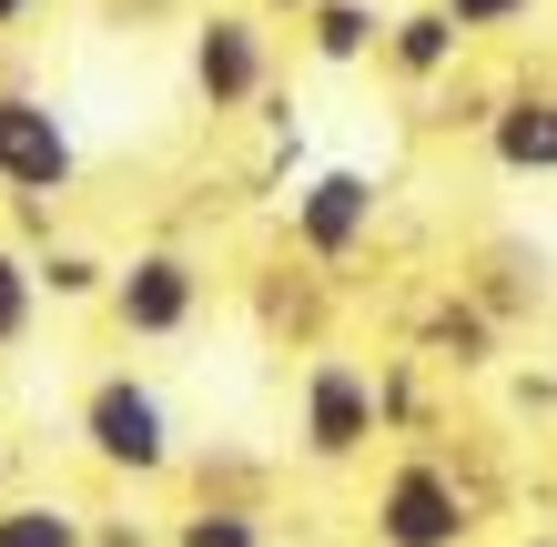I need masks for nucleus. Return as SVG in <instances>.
Here are the masks:
<instances>
[{"label": "nucleus", "instance_id": "f257e3e1", "mask_svg": "<svg viewBox=\"0 0 557 547\" xmlns=\"http://www.w3.org/2000/svg\"><path fill=\"white\" fill-rule=\"evenodd\" d=\"M82 457L122 476V487H162V476L183 467V426H173V406H162V385L143 365H102L82 385Z\"/></svg>", "mask_w": 557, "mask_h": 547}, {"label": "nucleus", "instance_id": "f03ea898", "mask_svg": "<svg viewBox=\"0 0 557 547\" xmlns=\"http://www.w3.org/2000/svg\"><path fill=\"white\" fill-rule=\"evenodd\" d=\"M366 527H375V547H476L486 497L436 457V446H406V457H385V476H375Z\"/></svg>", "mask_w": 557, "mask_h": 547}, {"label": "nucleus", "instance_id": "7ed1b4c3", "mask_svg": "<svg viewBox=\"0 0 557 547\" xmlns=\"http://www.w3.org/2000/svg\"><path fill=\"white\" fill-rule=\"evenodd\" d=\"M203 295H213L203 253H183V244H133V253H112L102 325H112L122 345H183L193 325H203Z\"/></svg>", "mask_w": 557, "mask_h": 547}, {"label": "nucleus", "instance_id": "20e7f679", "mask_svg": "<svg viewBox=\"0 0 557 547\" xmlns=\"http://www.w3.org/2000/svg\"><path fill=\"white\" fill-rule=\"evenodd\" d=\"M375 436H385V396H375V365H355V356H305V375H294V457L305 467H355V457H375Z\"/></svg>", "mask_w": 557, "mask_h": 547}, {"label": "nucleus", "instance_id": "39448f33", "mask_svg": "<svg viewBox=\"0 0 557 547\" xmlns=\"http://www.w3.org/2000/svg\"><path fill=\"white\" fill-rule=\"evenodd\" d=\"M375 223H385V183L366 163H324V173L294 183V203H284V253L314 264V274H335V264H355V253L375 244Z\"/></svg>", "mask_w": 557, "mask_h": 547}, {"label": "nucleus", "instance_id": "423d86ee", "mask_svg": "<svg viewBox=\"0 0 557 547\" xmlns=\"http://www.w3.org/2000/svg\"><path fill=\"white\" fill-rule=\"evenodd\" d=\"M183 82H193V102H203L213 122L253 112L274 91V21L244 11V0L203 11V21H193V41H183Z\"/></svg>", "mask_w": 557, "mask_h": 547}, {"label": "nucleus", "instance_id": "0eeeda50", "mask_svg": "<svg viewBox=\"0 0 557 547\" xmlns=\"http://www.w3.org/2000/svg\"><path fill=\"white\" fill-rule=\"evenodd\" d=\"M82 183V142H72V112L30 82H0V192H30V203H61Z\"/></svg>", "mask_w": 557, "mask_h": 547}, {"label": "nucleus", "instance_id": "6e6552de", "mask_svg": "<svg viewBox=\"0 0 557 547\" xmlns=\"http://www.w3.org/2000/svg\"><path fill=\"white\" fill-rule=\"evenodd\" d=\"M253 325L294 356H324V325H335V295H324V274L305 264L294 274V253H274L264 274H253Z\"/></svg>", "mask_w": 557, "mask_h": 547}, {"label": "nucleus", "instance_id": "1a4fd4ad", "mask_svg": "<svg viewBox=\"0 0 557 547\" xmlns=\"http://www.w3.org/2000/svg\"><path fill=\"white\" fill-rule=\"evenodd\" d=\"M486 163L507 183H557V91H507L486 112Z\"/></svg>", "mask_w": 557, "mask_h": 547}, {"label": "nucleus", "instance_id": "9d476101", "mask_svg": "<svg viewBox=\"0 0 557 547\" xmlns=\"http://www.w3.org/2000/svg\"><path fill=\"white\" fill-rule=\"evenodd\" d=\"M385 72H396L406 91H425V82H456V61H467V30H456L436 0H416V11H385Z\"/></svg>", "mask_w": 557, "mask_h": 547}, {"label": "nucleus", "instance_id": "9b49d317", "mask_svg": "<svg viewBox=\"0 0 557 547\" xmlns=\"http://www.w3.org/2000/svg\"><path fill=\"white\" fill-rule=\"evenodd\" d=\"M294 41H305L314 72H366V61L385 51V11L375 0H314V11L294 21Z\"/></svg>", "mask_w": 557, "mask_h": 547}, {"label": "nucleus", "instance_id": "f8f14e48", "mask_svg": "<svg viewBox=\"0 0 557 547\" xmlns=\"http://www.w3.org/2000/svg\"><path fill=\"white\" fill-rule=\"evenodd\" d=\"M486 356H497V314H486L476 295H446V304H436V325H425V365L476 375Z\"/></svg>", "mask_w": 557, "mask_h": 547}, {"label": "nucleus", "instance_id": "ddd939ff", "mask_svg": "<svg viewBox=\"0 0 557 547\" xmlns=\"http://www.w3.org/2000/svg\"><path fill=\"white\" fill-rule=\"evenodd\" d=\"M0 547H91V518L72 497H0Z\"/></svg>", "mask_w": 557, "mask_h": 547}, {"label": "nucleus", "instance_id": "4468645a", "mask_svg": "<svg viewBox=\"0 0 557 547\" xmlns=\"http://www.w3.org/2000/svg\"><path fill=\"white\" fill-rule=\"evenodd\" d=\"M173 547H274V537H264V507L253 497H203V507L173 518Z\"/></svg>", "mask_w": 557, "mask_h": 547}, {"label": "nucleus", "instance_id": "2eb2a0df", "mask_svg": "<svg viewBox=\"0 0 557 547\" xmlns=\"http://www.w3.org/2000/svg\"><path fill=\"white\" fill-rule=\"evenodd\" d=\"M30 274H41V304H102L112 253H91V244H41V253H30Z\"/></svg>", "mask_w": 557, "mask_h": 547}, {"label": "nucleus", "instance_id": "dca6fc26", "mask_svg": "<svg viewBox=\"0 0 557 547\" xmlns=\"http://www.w3.org/2000/svg\"><path fill=\"white\" fill-rule=\"evenodd\" d=\"M30 325H41V274H30V253L0 234V356H21Z\"/></svg>", "mask_w": 557, "mask_h": 547}, {"label": "nucleus", "instance_id": "f3484780", "mask_svg": "<svg viewBox=\"0 0 557 547\" xmlns=\"http://www.w3.org/2000/svg\"><path fill=\"white\" fill-rule=\"evenodd\" d=\"M436 11L467 30V41H486V30H517V21L537 11V0H436Z\"/></svg>", "mask_w": 557, "mask_h": 547}, {"label": "nucleus", "instance_id": "a211bd4d", "mask_svg": "<svg viewBox=\"0 0 557 547\" xmlns=\"http://www.w3.org/2000/svg\"><path fill=\"white\" fill-rule=\"evenodd\" d=\"M91 547H152L143 527H91Z\"/></svg>", "mask_w": 557, "mask_h": 547}, {"label": "nucleus", "instance_id": "6ab92c4d", "mask_svg": "<svg viewBox=\"0 0 557 547\" xmlns=\"http://www.w3.org/2000/svg\"><path fill=\"white\" fill-rule=\"evenodd\" d=\"M21 21H41V0H0V30H21Z\"/></svg>", "mask_w": 557, "mask_h": 547}, {"label": "nucleus", "instance_id": "aec40b11", "mask_svg": "<svg viewBox=\"0 0 557 547\" xmlns=\"http://www.w3.org/2000/svg\"><path fill=\"white\" fill-rule=\"evenodd\" d=\"M264 11H294V21H305V11H314V0H264Z\"/></svg>", "mask_w": 557, "mask_h": 547}, {"label": "nucleus", "instance_id": "412c9836", "mask_svg": "<svg viewBox=\"0 0 557 547\" xmlns=\"http://www.w3.org/2000/svg\"><path fill=\"white\" fill-rule=\"evenodd\" d=\"M537 547H557V537H537Z\"/></svg>", "mask_w": 557, "mask_h": 547}]
</instances>
